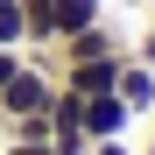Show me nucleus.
<instances>
[{
  "label": "nucleus",
  "mask_w": 155,
  "mask_h": 155,
  "mask_svg": "<svg viewBox=\"0 0 155 155\" xmlns=\"http://www.w3.org/2000/svg\"><path fill=\"white\" fill-rule=\"evenodd\" d=\"M0 141H7V113H0Z\"/></svg>",
  "instance_id": "obj_11"
},
{
  "label": "nucleus",
  "mask_w": 155,
  "mask_h": 155,
  "mask_svg": "<svg viewBox=\"0 0 155 155\" xmlns=\"http://www.w3.org/2000/svg\"><path fill=\"white\" fill-rule=\"evenodd\" d=\"M49 106H57V71L28 64V49H21V71L7 78V92H0V113L7 120H42Z\"/></svg>",
  "instance_id": "obj_1"
},
{
  "label": "nucleus",
  "mask_w": 155,
  "mask_h": 155,
  "mask_svg": "<svg viewBox=\"0 0 155 155\" xmlns=\"http://www.w3.org/2000/svg\"><path fill=\"white\" fill-rule=\"evenodd\" d=\"M0 49H28V35H21V0H0Z\"/></svg>",
  "instance_id": "obj_6"
},
{
  "label": "nucleus",
  "mask_w": 155,
  "mask_h": 155,
  "mask_svg": "<svg viewBox=\"0 0 155 155\" xmlns=\"http://www.w3.org/2000/svg\"><path fill=\"white\" fill-rule=\"evenodd\" d=\"M141 155H155V127H148V148H141Z\"/></svg>",
  "instance_id": "obj_10"
},
{
  "label": "nucleus",
  "mask_w": 155,
  "mask_h": 155,
  "mask_svg": "<svg viewBox=\"0 0 155 155\" xmlns=\"http://www.w3.org/2000/svg\"><path fill=\"white\" fill-rule=\"evenodd\" d=\"M21 71V49H0V92H7V78Z\"/></svg>",
  "instance_id": "obj_8"
},
{
  "label": "nucleus",
  "mask_w": 155,
  "mask_h": 155,
  "mask_svg": "<svg viewBox=\"0 0 155 155\" xmlns=\"http://www.w3.org/2000/svg\"><path fill=\"white\" fill-rule=\"evenodd\" d=\"M92 155H134V148H127V134H120V141H92Z\"/></svg>",
  "instance_id": "obj_9"
},
{
  "label": "nucleus",
  "mask_w": 155,
  "mask_h": 155,
  "mask_svg": "<svg viewBox=\"0 0 155 155\" xmlns=\"http://www.w3.org/2000/svg\"><path fill=\"white\" fill-rule=\"evenodd\" d=\"M78 120H85L92 141H120L127 127H134V106H127L120 92H92V99H78Z\"/></svg>",
  "instance_id": "obj_2"
},
{
  "label": "nucleus",
  "mask_w": 155,
  "mask_h": 155,
  "mask_svg": "<svg viewBox=\"0 0 155 155\" xmlns=\"http://www.w3.org/2000/svg\"><path fill=\"white\" fill-rule=\"evenodd\" d=\"M127 49H134V42H127L113 21H92V28H78V35H64V42H57V64H85V57H127Z\"/></svg>",
  "instance_id": "obj_3"
},
{
  "label": "nucleus",
  "mask_w": 155,
  "mask_h": 155,
  "mask_svg": "<svg viewBox=\"0 0 155 155\" xmlns=\"http://www.w3.org/2000/svg\"><path fill=\"white\" fill-rule=\"evenodd\" d=\"M49 14H57V42L92 28V21H106V0H49Z\"/></svg>",
  "instance_id": "obj_5"
},
{
  "label": "nucleus",
  "mask_w": 155,
  "mask_h": 155,
  "mask_svg": "<svg viewBox=\"0 0 155 155\" xmlns=\"http://www.w3.org/2000/svg\"><path fill=\"white\" fill-rule=\"evenodd\" d=\"M0 155H57L49 141H0Z\"/></svg>",
  "instance_id": "obj_7"
},
{
  "label": "nucleus",
  "mask_w": 155,
  "mask_h": 155,
  "mask_svg": "<svg viewBox=\"0 0 155 155\" xmlns=\"http://www.w3.org/2000/svg\"><path fill=\"white\" fill-rule=\"evenodd\" d=\"M113 92L127 99V106H134V120H141V113H155V64L127 57V64H120V85H113Z\"/></svg>",
  "instance_id": "obj_4"
},
{
  "label": "nucleus",
  "mask_w": 155,
  "mask_h": 155,
  "mask_svg": "<svg viewBox=\"0 0 155 155\" xmlns=\"http://www.w3.org/2000/svg\"><path fill=\"white\" fill-rule=\"evenodd\" d=\"M141 7H148V21H155V0H141Z\"/></svg>",
  "instance_id": "obj_12"
}]
</instances>
